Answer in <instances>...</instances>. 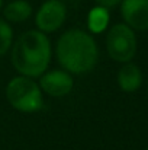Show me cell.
I'll return each mask as SVG.
<instances>
[{"mask_svg":"<svg viewBox=\"0 0 148 150\" xmlns=\"http://www.w3.org/2000/svg\"><path fill=\"white\" fill-rule=\"evenodd\" d=\"M118 83L123 92H135L142 83L141 70L135 64L126 63L118 73Z\"/></svg>","mask_w":148,"mask_h":150,"instance_id":"8","label":"cell"},{"mask_svg":"<svg viewBox=\"0 0 148 150\" xmlns=\"http://www.w3.org/2000/svg\"><path fill=\"white\" fill-rule=\"evenodd\" d=\"M96 3H97V6H102V7H105V9H112V7H115V6H118L122 0H95Z\"/></svg>","mask_w":148,"mask_h":150,"instance_id":"12","label":"cell"},{"mask_svg":"<svg viewBox=\"0 0 148 150\" xmlns=\"http://www.w3.org/2000/svg\"><path fill=\"white\" fill-rule=\"evenodd\" d=\"M51 60V44L41 31L22 34L12 50L13 67L26 77H39L45 73Z\"/></svg>","mask_w":148,"mask_h":150,"instance_id":"2","label":"cell"},{"mask_svg":"<svg viewBox=\"0 0 148 150\" xmlns=\"http://www.w3.org/2000/svg\"><path fill=\"white\" fill-rule=\"evenodd\" d=\"M106 48L115 61L128 63L137 52V37L126 23H118L110 28L106 38Z\"/></svg>","mask_w":148,"mask_h":150,"instance_id":"4","label":"cell"},{"mask_svg":"<svg viewBox=\"0 0 148 150\" xmlns=\"http://www.w3.org/2000/svg\"><path fill=\"white\" fill-rule=\"evenodd\" d=\"M109 23V10L102 7V6H96L89 12L87 16V26L93 34H100L106 29Z\"/></svg>","mask_w":148,"mask_h":150,"instance_id":"10","label":"cell"},{"mask_svg":"<svg viewBox=\"0 0 148 150\" xmlns=\"http://www.w3.org/2000/svg\"><path fill=\"white\" fill-rule=\"evenodd\" d=\"M99 50L90 34L71 29L62 34L57 42V58L70 73L81 74L90 71L97 63Z\"/></svg>","mask_w":148,"mask_h":150,"instance_id":"1","label":"cell"},{"mask_svg":"<svg viewBox=\"0 0 148 150\" xmlns=\"http://www.w3.org/2000/svg\"><path fill=\"white\" fill-rule=\"evenodd\" d=\"M74 82L67 71L54 70L42 74L39 80V88L42 92L51 96H65L71 92Z\"/></svg>","mask_w":148,"mask_h":150,"instance_id":"7","label":"cell"},{"mask_svg":"<svg viewBox=\"0 0 148 150\" xmlns=\"http://www.w3.org/2000/svg\"><path fill=\"white\" fill-rule=\"evenodd\" d=\"M121 13L129 28L137 31L148 29V0H122Z\"/></svg>","mask_w":148,"mask_h":150,"instance_id":"6","label":"cell"},{"mask_svg":"<svg viewBox=\"0 0 148 150\" xmlns=\"http://www.w3.org/2000/svg\"><path fill=\"white\" fill-rule=\"evenodd\" d=\"M0 7H1V0H0Z\"/></svg>","mask_w":148,"mask_h":150,"instance_id":"13","label":"cell"},{"mask_svg":"<svg viewBox=\"0 0 148 150\" xmlns=\"http://www.w3.org/2000/svg\"><path fill=\"white\" fill-rule=\"evenodd\" d=\"M67 16L65 4L61 0H47L36 12L35 21L41 32H54L64 23Z\"/></svg>","mask_w":148,"mask_h":150,"instance_id":"5","label":"cell"},{"mask_svg":"<svg viewBox=\"0 0 148 150\" xmlns=\"http://www.w3.org/2000/svg\"><path fill=\"white\" fill-rule=\"evenodd\" d=\"M3 15H4L6 21L19 23V22L29 19V16L32 15V6L26 0H15V1H10L4 7Z\"/></svg>","mask_w":148,"mask_h":150,"instance_id":"9","label":"cell"},{"mask_svg":"<svg viewBox=\"0 0 148 150\" xmlns=\"http://www.w3.org/2000/svg\"><path fill=\"white\" fill-rule=\"evenodd\" d=\"M6 98L9 103L20 112H36L44 106L42 91L32 77L18 76L7 83Z\"/></svg>","mask_w":148,"mask_h":150,"instance_id":"3","label":"cell"},{"mask_svg":"<svg viewBox=\"0 0 148 150\" xmlns=\"http://www.w3.org/2000/svg\"><path fill=\"white\" fill-rule=\"evenodd\" d=\"M13 31L7 21H0V55H4L12 44Z\"/></svg>","mask_w":148,"mask_h":150,"instance_id":"11","label":"cell"}]
</instances>
